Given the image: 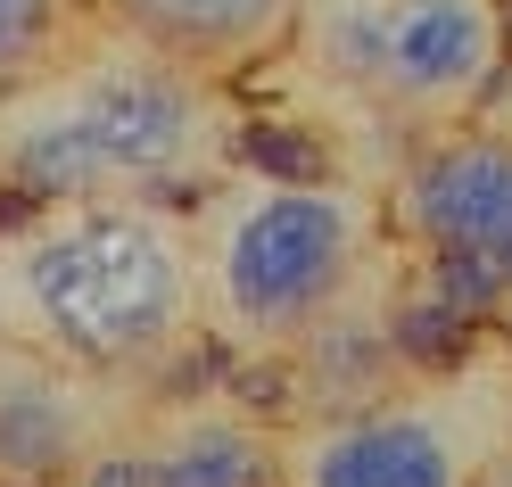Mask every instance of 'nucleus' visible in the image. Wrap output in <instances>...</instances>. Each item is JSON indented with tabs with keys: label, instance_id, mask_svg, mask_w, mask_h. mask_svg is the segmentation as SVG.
<instances>
[{
	"label": "nucleus",
	"instance_id": "6e6552de",
	"mask_svg": "<svg viewBox=\"0 0 512 487\" xmlns=\"http://www.w3.org/2000/svg\"><path fill=\"white\" fill-rule=\"evenodd\" d=\"M380 199H389V223L405 248L479 256L488 273L512 281V133H496L488 116L422 141Z\"/></svg>",
	"mask_w": 512,
	"mask_h": 487
},
{
	"label": "nucleus",
	"instance_id": "4468645a",
	"mask_svg": "<svg viewBox=\"0 0 512 487\" xmlns=\"http://www.w3.org/2000/svg\"><path fill=\"white\" fill-rule=\"evenodd\" d=\"M0 207H9V199H0Z\"/></svg>",
	"mask_w": 512,
	"mask_h": 487
},
{
	"label": "nucleus",
	"instance_id": "f03ea898",
	"mask_svg": "<svg viewBox=\"0 0 512 487\" xmlns=\"http://www.w3.org/2000/svg\"><path fill=\"white\" fill-rule=\"evenodd\" d=\"M512 67L496 0H298V25L248 83V108L323 133L339 174L389 190L422 141L479 124Z\"/></svg>",
	"mask_w": 512,
	"mask_h": 487
},
{
	"label": "nucleus",
	"instance_id": "9b49d317",
	"mask_svg": "<svg viewBox=\"0 0 512 487\" xmlns=\"http://www.w3.org/2000/svg\"><path fill=\"white\" fill-rule=\"evenodd\" d=\"M389 331H397V355L413 372H455L463 355L479 347V339H496V331H479V322H463L446 298H430L422 281H397V306H389Z\"/></svg>",
	"mask_w": 512,
	"mask_h": 487
},
{
	"label": "nucleus",
	"instance_id": "20e7f679",
	"mask_svg": "<svg viewBox=\"0 0 512 487\" xmlns=\"http://www.w3.org/2000/svg\"><path fill=\"white\" fill-rule=\"evenodd\" d=\"M0 339H42L75 364L149 388L215 372L190 289L182 199L0 207Z\"/></svg>",
	"mask_w": 512,
	"mask_h": 487
},
{
	"label": "nucleus",
	"instance_id": "423d86ee",
	"mask_svg": "<svg viewBox=\"0 0 512 487\" xmlns=\"http://www.w3.org/2000/svg\"><path fill=\"white\" fill-rule=\"evenodd\" d=\"M67 487H290L281 421L232 372H199L157 388L108 446L83 454Z\"/></svg>",
	"mask_w": 512,
	"mask_h": 487
},
{
	"label": "nucleus",
	"instance_id": "1a4fd4ad",
	"mask_svg": "<svg viewBox=\"0 0 512 487\" xmlns=\"http://www.w3.org/2000/svg\"><path fill=\"white\" fill-rule=\"evenodd\" d=\"M91 17L182 58V67H199V75H215V83H248L290 42L298 0H91Z\"/></svg>",
	"mask_w": 512,
	"mask_h": 487
},
{
	"label": "nucleus",
	"instance_id": "ddd939ff",
	"mask_svg": "<svg viewBox=\"0 0 512 487\" xmlns=\"http://www.w3.org/2000/svg\"><path fill=\"white\" fill-rule=\"evenodd\" d=\"M496 9H504V50H512V0H496Z\"/></svg>",
	"mask_w": 512,
	"mask_h": 487
},
{
	"label": "nucleus",
	"instance_id": "0eeeda50",
	"mask_svg": "<svg viewBox=\"0 0 512 487\" xmlns=\"http://www.w3.org/2000/svg\"><path fill=\"white\" fill-rule=\"evenodd\" d=\"M149 397V380L75 364L42 339H0V487H67Z\"/></svg>",
	"mask_w": 512,
	"mask_h": 487
},
{
	"label": "nucleus",
	"instance_id": "f8f14e48",
	"mask_svg": "<svg viewBox=\"0 0 512 487\" xmlns=\"http://www.w3.org/2000/svg\"><path fill=\"white\" fill-rule=\"evenodd\" d=\"M488 124H496V133H512V67H504V83H496V100H488Z\"/></svg>",
	"mask_w": 512,
	"mask_h": 487
},
{
	"label": "nucleus",
	"instance_id": "9d476101",
	"mask_svg": "<svg viewBox=\"0 0 512 487\" xmlns=\"http://www.w3.org/2000/svg\"><path fill=\"white\" fill-rule=\"evenodd\" d=\"M91 25V0H0V91L50 75Z\"/></svg>",
	"mask_w": 512,
	"mask_h": 487
},
{
	"label": "nucleus",
	"instance_id": "f257e3e1",
	"mask_svg": "<svg viewBox=\"0 0 512 487\" xmlns=\"http://www.w3.org/2000/svg\"><path fill=\"white\" fill-rule=\"evenodd\" d=\"M405 240L389 199L356 174H256L232 166L190 199V289L215 372H265L323 322L389 314Z\"/></svg>",
	"mask_w": 512,
	"mask_h": 487
},
{
	"label": "nucleus",
	"instance_id": "39448f33",
	"mask_svg": "<svg viewBox=\"0 0 512 487\" xmlns=\"http://www.w3.org/2000/svg\"><path fill=\"white\" fill-rule=\"evenodd\" d=\"M512 454V339H479L455 372H413L356 413L281 421L290 487H488Z\"/></svg>",
	"mask_w": 512,
	"mask_h": 487
},
{
	"label": "nucleus",
	"instance_id": "7ed1b4c3",
	"mask_svg": "<svg viewBox=\"0 0 512 487\" xmlns=\"http://www.w3.org/2000/svg\"><path fill=\"white\" fill-rule=\"evenodd\" d=\"M240 91L116 25L58 58L50 75L0 91V199H199L240 166Z\"/></svg>",
	"mask_w": 512,
	"mask_h": 487
}]
</instances>
